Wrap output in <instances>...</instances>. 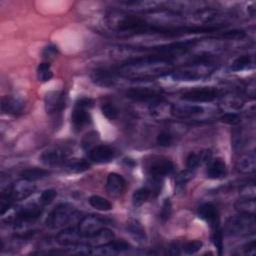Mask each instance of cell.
<instances>
[{
	"label": "cell",
	"instance_id": "obj_1",
	"mask_svg": "<svg viewBox=\"0 0 256 256\" xmlns=\"http://www.w3.org/2000/svg\"><path fill=\"white\" fill-rule=\"evenodd\" d=\"M93 104V100L87 97H82L75 102L71 114V122L74 131H81L87 124H89L91 120L89 110Z\"/></svg>",
	"mask_w": 256,
	"mask_h": 256
},
{
	"label": "cell",
	"instance_id": "obj_2",
	"mask_svg": "<svg viewBox=\"0 0 256 256\" xmlns=\"http://www.w3.org/2000/svg\"><path fill=\"white\" fill-rule=\"evenodd\" d=\"M255 215L239 214L228 219L226 223V231L230 235L243 236L255 232Z\"/></svg>",
	"mask_w": 256,
	"mask_h": 256
},
{
	"label": "cell",
	"instance_id": "obj_3",
	"mask_svg": "<svg viewBox=\"0 0 256 256\" xmlns=\"http://www.w3.org/2000/svg\"><path fill=\"white\" fill-rule=\"evenodd\" d=\"M76 214V208L68 203L57 205L48 215L46 225L50 228H60L68 224Z\"/></svg>",
	"mask_w": 256,
	"mask_h": 256
},
{
	"label": "cell",
	"instance_id": "obj_4",
	"mask_svg": "<svg viewBox=\"0 0 256 256\" xmlns=\"http://www.w3.org/2000/svg\"><path fill=\"white\" fill-rule=\"evenodd\" d=\"M218 94V89L214 87H199L184 92L181 99L189 102H211L217 98Z\"/></svg>",
	"mask_w": 256,
	"mask_h": 256
},
{
	"label": "cell",
	"instance_id": "obj_5",
	"mask_svg": "<svg viewBox=\"0 0 256 256\" xmlns=\"http://www.w3.org/2000/svg\"><path fill=\"white\" fill-rule=\"evenodd\" d=\"M45 111L49 115L61 113L66 106V95L63 90L50 91L45 95L44 99Z\"/></svg>",
	"mask_w": 256,
	"mask_h": 256
},
{
	"label": "cell",
	"instance_id": "obj_6",
	"mask_svg": "<svg viewBox=\"0 0 256 256\" xmlns=\"http://www.w3.org/2000/svg\"><path fill=\"white\" fill-rule=\"evenodd\" d=\"M126 96L135 101H152L162 99L161 90L152 87H131L127 90Z\"/></svg>",
	"mask_w": 256,
	"mask_h": 256
},
{
	"label": "cell",
	"instance_id": "obj_7",
	"mask_svg": "<svg viewBox=\"0 0 256 256\" xmlns=\"http://www.w3.org/2000/svg\"><path fill=\"white\" fill-rule=\"evenodd\" d=\"M36 190V185L33 181H29L26 179L21 178L20 180L16 181L12 184L10 197L14 201H21L25 200L29 196H31Z\"/></svg>",
	"mask_w": 256,
	"mask_h": 256
},
{
	"label": "cell",
	"instance_id": "obj_8",
	"mask_svg": "<svg viewBox=\"0 0 256 256\" xmlns=\"http://www.w3.org/2000/svg\"><path fill=\"white\" fill-rule=\"evenodd\" d=\"M42 205L41 204H30L23 208H21L16 216L14 223L16 226H22L24 224L35 221L42 213Z\"/></svg>",
	"mask_w": 256,
	"mask_h": 256
},
{
	"label": "cell",
	"instance_id": "obj_9",
	"mask_svg": "<svg viewBox=\"0 0 256 256\" xmlns=\"http://www.w3.org/2000/svg\"><path fill=\"white\" fill-rule=\"evenodd\" d=\"M115 155V149L109 145L104 144H98L88 152V157L90 161L97 164L110 162L112 159H114Z\"/></svg>",
	"mask_w": 256,
	"mask_h": 256
},
{
	"label": "cell",
	"instance_id": "obj_10",
	"mask_svg": "<svg viewBox=\"0 0 256 256\" xmlns=\"http://www.w3.org/2000/svg\"><path fill=\"white\" fill-rule=\"evenodd\" d=\"M174 170V164L168 158H158L155 159L149 166V174L151 178L163 179L169 176Z\"/></svg>",
	"mask_w": 256,
	"mask_h": 256
},
{
	"label": "cell",
	"instance_id": "obj_11",
	"mask_svg": "<svg viewBox=\"0 0 256 256\" xmlns=\"http://www.w3.org/2000/svg\"><path fill=\"white\" fill-rule=\"evenodd\" d=\"M127 188V182L123 176L118 173L112 172L108 174L106 181V192L111 197H119L121 196Z\"/></svg>",
	"mask_w": 256,
	"mask_h": 256
},
{
	"label": "cell",
	"instance_id": "obj_12",
	"mask_svg": "<svg viewBox=\"0 0 256 256\" xmlns=\"http://www.w3.org/2000/svg\"><path fill=\"white\" fill-rule=\"evenodd\" d=\"M67 158V152L61 148L53 147L44 150L39 159L41 163L46 166H56L61 163H64Z\"/></svg>",
	"mask_w": 256,
	"mask_h": 256
},
{
	"label": "cell",
	"instance_id": "obj_13",
	"mask_svg": "<svg viewBox=\"0 0 256 256\" xmlns=\"http://www.w3.org/2000/svg\"><path fill=\"white\" fill-rule=\"evenodd\" d=\"M198 216L202 220H204L212 229H216L219 227V212L215 205L211 203H205L199 206L198 208Z\"/></svg>",
	"mask_w": 256,
	"mask_h": 256
},
{
	"label": "cell",
	"instance_id": "obj_14",
	"mask_svg": "<svg viewBox=\"0 0 256 256\" xmlns=\"http://www.w3.org/2000/svg\"><path fill=\"white\" fill-rule=\"evenodd\" d=\"M25 106L23 98L17 95H6L1 99V110L5 114L18 115Z\"/></svg>",
	"mask_w": 256,
	"mask_h": 256
},
{
	"label": "cell",
	"instance_id": "obj_15",
	"mask_svg": "<svg viewBox=\"0 0 256 256\" xmlns=\"http://www.w3.org/2000/svg\"><path fill=\"white\" fill-rule=\"evenodd\" d=\"M103 227L104 221L100 217L95 215H88L80 220L77 228L84 238L85 236L91 235Z\"/></svg>",
	"mask_w": 256,
	"mask_h": 256
},
{
	"label": "cell",
	"instance_id": "obj_16",
	"mask_svg": "<svg viewBox=\"0 0 256 256\" xmlns=\"http://www.w3.org/2000/svg\"><path fill=\"white\" fill-rule=\"evenodd\" d=\"M83 240V235L80 233L78 228L68 227L61 230L56 236V242L64 247L72 246L80 243Z\"/></svg>",
	"mask_w": 256,
	"mask_h": 256
},
{
	"label": "cell",
	"instance_id": "obj_17",
	"mask_svg": "<svg viewBox=\"0 0 256 256\" xmlns=\"http://www.w3.org/2000/svg\"><path fill=\"white\" fill-rule=\"evenodd\" d=\"M112 239H114V233L108 228H101L100 230L96 231L95 233L85 236L83 240L86 241V244L90 245L91 247H96L100 246L103 244H106L110 242Z\"/></svg>",
	"mask_w": 256,
	"mask_h": 256
},
{
	"label": "cell",
	"instance_id": "obj_18",
	"mask_svg": "<svg viewBox=\"0 0 256 256\" xmlns=\"http://www.w3.org/2000/svg\"><path fill=\"white\" fill-rule=\"evenodd\" d=\"M227 175V166L222 158L212 159L208 163L207 177L213 180H219L225 178Z\"/></svg>",
	"mask_w": 256,
	"mask_h": 256
},
{
	"label": "cell",
	"instance_id": "obj_19",
	"mask_svg": "<svg viewBox=\"0 0 256 256\" xmlns=\"http://www.w3.org/2000/svg\"><path fill=\"white\" fill-rule=\"evenodd\" d=\"M204 109L198 105H172L171 114L176 118H189L200 115Z\"/></svg>",
	"mask_w": 256,
	"mask_h": 256
},
{
	"label": "cell",
	"instance_id": "obj_20",
	"mask_svg": "<svg viewBox=\"0 0 256 256\" xmlns=\"http://www.w3.org/2000/svg\"><path fill=\"white\" fill-rule=\"evenodd\" d=\"M91 78L96 84L103 87H111L115 84L116 81L114 72L103 68L94 70L91 74Z\"/></svg>",
	"mask_w": 256,
	"mask_h": 256
},
{
	"label": "cell",
	"instance_id": "obj_21",
	"mask_svg": "<svg viewBox=\"0 0 256 256\" xmlns=\"http://www.w3.org/2000/svg\"><path fill=\"white\" fill-rule=\"evenodd\" d=\"M254 152L242 155L236 162L235 168L241 174H253L256 169Z\"/></svg>",
	"mask_w": 256,
	"mask_h": 256
},
{
	"label": "cell",
	"instance_id": "obj_22",
	"mask_svg": "<svg viewBox=\"0 0 256 256\" xmlns=\"http://www.w3.org/2000/svg\"><path fill=\"white\" fill-rule=\"evenodd\" d=\"M90 167H91L90 162L82 158H72V159L66 160L63 164L64 170L68 173H73V174L83 173L89 170Z\"/></svg>",
	"mask_w": 256,
	"mask_h": 256
},
{
	"label": "cell",
	"instance_id": "obj_23",
	"mask_svg": "<svg viewBox=\"0 0 256 256\" xmlns=\"http://www.w3.org/2000/svg\"><path fill=\"white\" fill-rule=\"evenodd\" d=\"M171 110L172 105L170 103L165 102L163 99L153 102V104L150 106L151 115L157 119H166L169 116H172Z\"/></svg>",
	"mask_w": 256,
	"mask_h": 256
},
{
	"label": "cell",
	"instance_id": "obj_24",
	"mask_svg": "<svg viewBox=\"0 0 256 256\" xmlns=\"http://www.w3.org/2000/svg\"><path fill=\"white\" fill-rule=\"evenodd\" d=\"M126 230L129 233V235L139 243H144L147 240L145 229L138 220L130 219L127 222Z\"/></svg>",
	"mask_w": 256,
	"mask_h": 256
},
{
	"label": "cell",
	"instance_id": "obj_25",
	"mask_svg": "<svg viewBox=\"0 0 256 256\" xmlns=\"http://www.w3.org/2000/svg\"><path fill=\"white\" fill-rule=\"evenodd\" d=\"M234 208L239 214L245 215H255L256 203L255 199L241 198L234 203Z\"/></svg>",
	"mask_w": 256,
	"mask_h": 256
},
{
	"label": "cell",
	"instance_id": "obj_26",
	"mask_svg": "<svg viewBox=\"0 0 256 256\" xmlns=\"http://www.w3.org/2000/svg\"><path fill=\"white\" fill-rule=\"evenodd\" d=\"M50 175V172L44 168H38V167H32V168H26L21 171L20 176L23 179L29 180V181H36L43 178H46Z\"/></svg>",
	"mask_w": 256,
	"mask_h": 256
},
{
	"label": "cell",
	"instance_id": "obj_27",
	"mask_svg": "<svg viewBox=\"0 0 256 256\" xmlns=\"http://www.w3.org/2000/svg\"><path fill=\"white\" fill-rule=\"evenodd\" d=\"M152 192L148 187H142L134 191L132 195V203L134 207H139L143 205L151 196Z\"/></svg>",
	"mask_w": 256,
	"mask_h": 256
},
{
	"label": "cell",
	"instance_id": "obj_28",
	"mask_svg": "<svg viewBox=\"0 0 256 256\" xmlns=\"http://www.w3.org/2000/svg\"><path fill=\"white\" fill-rule=\"evenodd\" d=\"M171 78L175 81H196L202 78V75L195 71H175L171 73Z\"/></svg>",
	"mask_w": 256,
	"mask_h": 256
},
{
	"label": "cell",
	"instance_id": "obj_29",
	"mask_svg": "<svg viewBox=\"0 0 256 256\" xmlns=\"http://www.w3.org/2000/svg\"><path fill=\"white\" fill-rule=\"evenodd\" d=\"M89 204L93 208L100 210V211H109L112 209V203L109 200H107L99 195L91 196L89 198Z\"/></svg>",
	"mask_w": 256,
	"mask_h": 256
},
{
	"label": "cell",
	"instance_id": "obj_30",
	"mask_svg": "<svg viewBox=\"0 0 256 256\" xmlns=\"http://www.w3.org/2000/svg\"><path fill=\"white\" fill-rule=\"evenodd\" d=\"M37 79L40 82H47L51 80L53 77V72L51 70L50 63L48 62H42L37 67Z\"/></svg>",
	"mask_w": 256,
	"mask_h": 256
},
{
	"label": "cell",
	"instance_id": "obj_31",
	"mask_svg": "<svg viewBox=\"0 0 256 256\" xmlns=\"http://www.w3.org/2000/svg\"><path fill=\"white\" fill-rule=\"evenodd\" d=\"M252 64V58L250 55H241L237 57L231 65L232 71H242L244 69H247Z\"/></svg>",
	"mask_w": 256,
	"mask_h": 256
},
{
	"label": "cell",
	"instance_id": "obj_32",
	"mask_svg": "<svg viewBox=\"0 0 256 256\" xmlns=\"http://www.w3.org/2000/svg\"><path fill=\"white\" fill-rule=\"evenodd\" d=\"M218 17V12L214 9H202L196 12L195 18L201 23H210Z\"/></svg>",
	"mask_w": 256,
	"mask_h": 256
},
{
	"label": "cell",
	"instance_id": "obj_33",
	"mask_svg": "<svg viewBox=\"0 0 256 256\" xmlns=\"http://www.w3.org/2000/svg\"><path fill=\"white\" fill-rule=\"evenodd\" d=\"M99 141V134L96 131H91L88 134H86L84 136V138L82 139V148L86 151H90L93 147H95L97 142Z\"/></svg>",
	"mask_w": 256,
	"mask_h": 256
},
{
	"label": "cell",
	"instance_id": "obj_34",
	"mask_svg": "<svg viewBox=\"0 0 256 256\" xmlns=\"http://www.w3.org/2000/svg\"><path fill=\"white\" fill-rule=\"evenodd\" d=\"M101 112L109 120H115L118 118V115H119V111L117 107L111 102H106L102 104Z\"/></svg>",
	"mask_w": 256,
	"mask_h": 256
},
{
	"label": "cell",
	"instance_id": "obj_35",
	"mask_svg": "<svg viewBox=\"0 0 256 256\" xmlns=\"http://www.w3.org/2000/svg\"><path fill=\"white\" fill-rule=\"evenodd\" d=\"M194 177V170H190V169H186L181 171L180 173H178L175 177V185L180 188L183 187L184 185H186L192 178Z\"/></svg>",
	"mask_w": 256,
	"mask_h": 256
},
{
	"label": "cell",
	"instance_id": "obj_36",
	"mask_svg": "<svg viewBox=\"0 0 256 256\" xmlns=\"http://www.w3.org/2000/svg\"><path fill=\"white\" fill-rule=\"evenodd\" d=\"M59 54V51H58V48L57 46H55L54 44H48L46 45L43 50H42V58L46 61V62H50L52 60H54Z\"/></svg>",
	"mask_w": 256,
	"mask_h": 256
},
{
	"label": "cell",
	"instance_id": "obj_37",
	"mask_svg": "<svg viewBox=\"0 0 256 256\" xmlns=\"http://www.w3.org/2000/svg\"><path fill=\"white\" fill-rule=\"evenodd\" d=\"M56 196H57L56 190H54V189H46L39 196V204H41L42 206L48 205V204H50L55 199Z\"/></svg>",
	"mask_w": 256,
	"mask_h": 256
},
{
	"label": "cell",
	"instance_id": "obj_38",
	"mask_svg": "<svg viewBox=\"0 0 256 256\" xmlns=\"http://www.w3.org/2000/svg\"><path fill=\"white\" fill-rule=\"evenodd\" d=\"M171 214H172V204H171V201L169 199H165L163 204H162L160 213H159V218H160V220L162 222H166L171 217Z\"/></svg>",
	"mask_w": 256,
	"mask_h": 256
},
{
	"label": "cell",
	"instance_id": "obj_39",
	"mask_svg": "<svg viewBox=\"0 0 256 256\" xmlns=\"http://www.w3.org/2000/svg\"><path fill=\"white\" fill-rule=\"evenodd\" d=\"M173 135L167 131H162L157 135L156 142L161 147H168L173 143Z\"/></svg>",
	"mask_w": 256,
	"mask_h": 256
},
{
	"label": "cell",
	"instance_id": "obj_40",
	"mask_svg": "<svg viewBox=\"0 0 256 256\" xmlns=\"http://www.w3.org/2000/svg\"><path fill=\"white\" fill-rule=\"evenodd\" d=\"M220 120H221L223 123H225V124L235 126V125H238V124L241 122V117H240L237 113L227 112V113H224V114L220 117Z\"/></svg>",
	"mask_w": 256,
	"mask_h": 256
},
{
	"label": "cell",
	"instance_id": "obj_41",
	"mask_svg": "<svg viewBox=\"0 0 256 256\" xmlns=\"http://www.w3.org/2000/svg\"><path fill=\"white\" fill-rule=\"evenodd\" d=\"M212 242H213L214 246L218 249L219 254H221L222 249H223V232L219 227L216 229H213Z\"/></svg>",
	"mask_w": 256,
	"mask_h": 256
},
{
	"label": "cell",
	"instance_id": "obj_42",
	"mask_svg": "<svg viewBox=\"0 0 256 256\" xmlns=\"http://www.w3.org/2000/svg\"><path fill=\"white\" fill-rule=\"evenodd\" d=\"M201 247H202V242L196 240V241H191V242L186 243L183 246V250L186 254L192 255V254L197 253L201 249Z\"/></svg>",
	"mask_w": 256,
	"mask_h": 256
},
{
	"label": "cell",
	"instance_id": "obj_43",
	"mask_svg": "<svg viewBox=\"0 0 256 256\" xmlns=\"http://www.w3.org/2000/svg\"><path fill=\"white\" fill-rule=\"evenodd\" d=\"M200 165L199 156L193 152L189 153L186 157V167L190 170H195Z\"/></svg>",
	"mask_w": 256,
	"mask_h": 256
},
{
	"label": "cell",
	"instance_id": "obj_44",
	"mask_svg": "<svg viewBox=\"0 0 256 256\" xmlns=\"http://www.w3.org/2000/svg\"><path fill=\"white\" fill-rule=\"evenodd\" d=\"M222 37L227 38L229 40H239V39H242V38L245 37V31L244 30H239V29L227 31V32L222 34Z\"/></svg>",
	"mask_w": 256,
	"mask_h": 256
},
{
	"label": "cell",
	"instance_id": "obj_45",
	"mask_svg": "<svg viewBox=\"0 0 256 256\" xmlns=\"http://www.w3.org/2000/svg\"><path fill=\"white\" fill-rule=\"evenodd\" d=\"M240 194L242 198H250L255 199V186L254 183H250L248 185H245L241 188Z\"/></svg>",
	"mask_w": 256,
	"mask_h": 256
},
{
	"label": "cell",
	"instance_id": "obj_46",
	"mask_svg": "<svg viewBox=\"0 0 256 256\" xmlns=\"http://www.w3.org/2000/svg\"><path fill=\"white\" fill-rule=\"evenodd\" d=\"M198 156H199L200 164H202V163L208 164L212 160V151L209 149H204L200 152V154Z\"/></svg>",
	"mask_w": 256,
	"mask_h": 256
},
{
	"label": "cell",
	"instance_id": "obj_47",
	"mask_svg": "<svg viewBox=\"0 0 256 256\" xmlns=\"http://www.w3.org/2000/svg\"><path fill=\"white\" fill-rule=\"evenodd\" d=\"M244 254L246 255H255L256 253V243L255 240H251L250 242L246 243L243 247Z\"/></svg>",
	"mask_w": 256,
	"mask_h": 256
},
{
	"label": "cell",
	"instance_id": "obj_48",
	"mask_svg": "<svg viewBox=\"0 0 256 256\" xmlns=\"http://www.w3.org/2000/svg\"><path fill=\"white\" fill-rule=\"evenodd\" d=\"M246 93L249 97L251 98H254L255 97V81L254 80H251L247 87H246Z\"/></svg>",
	"mask_w": 256,
	"mask_h": 256
},
{
	"label": "cell",
	"instance_id": "obj_49",
	"mask_svg": "<svg viewBox=\"0 0 256 256\" xmlns=\"http://www.w3.org/2000/svg\"><path fill=\"white\" fill-rule=\"evenodd\" d=\"M169 254L179 255L180 254V246L177 243H173L169 248Z\"/></svg>",
	"mask_w": 256,
	"mask_h": 256
}]
</instances>
